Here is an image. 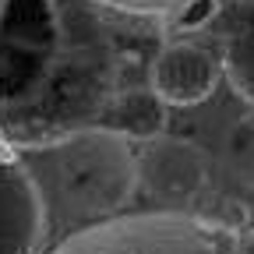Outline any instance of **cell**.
Wrapping results in <instances>:
<instances>
[{
	"instance_id": "cell-1",
	"label": "cell",
	"mask_w": 254,
	"mask_h": 254,
	"mask_svg": "<svg viewBox=\"0 0 254 254\" xmlns=\"http://www.w3.org/2000/svg\"><path fill=\"white\" fill-rule=\"evenodd\" d=\"M46 205V237L53 226H92L113 219L138 190L134 145L113 127H81L57 138L14 145Z\"/></svg>"
},
{
	"instance_id": "cell-2",
	"label": "cell",
	"mask_w": 254,
	"mask_h": 254,
	"mask_svg": "<svg viewBox=\"0 0 254 254\" xmlns=\"http://www.w3.org/2000/svg\"><path fill=\"white\" fill-rule=\"evenodd\" d=\"M50 254H233V226L187 212L113 215L74 230Z\"/></svg>"
},
{
	"instance_id": "cell-3",
	"label": "cell",
	"mask_w": 254,
	"mask_h": 254,
	"mask_svg": "<svg viewBox=\"0 0 254 254\" xmlns=\"http://www.w3.org/2000/svg\"><path fill=\"white\" fill-rule=\"evenodd\" d=\"M134 163H138V190L177 205L194 201L212 177L208 152L190 138H177V134H155L141 141V148L134 152Z\"/></svg>"
},
{
	"instance_id": "cell-4",
	"label": "cell",
	"mask_w": 254,
	"mask_h": 254,
	"mask_svg": "<svg viewBox=\"0 0 254 254\" xmlns=\"http://www.w3.org/2000/svg\"><path fill=\"white\" fill-rule=\"evenodd\" d=\"M46 244V205L14 145L0 134V254H39Z\"/></svg>"
},
{
	"instance_id": "cell-5",
	"label": "cell",
	"mask_w": 254,
	"mask_h": 254,
	"mask_svg": "<svg viewBox=\"0 0 254 254\" xmlns=\"http://www.w3.org/2000/svg\"><path fill=\"white\" fill-rule=\"evenodd\" d=\"M222 81V57L201 43L173 39L155 53L148 67V88L166 106H198Z\"/></svg>"
},
{
	"instance_id": "cell-6",
	"label": "cell",
	"mask_w": 254,
	"mask_h": 254,
	"mask_svg": "<svg viewBox=\"0 0 254 254\" xmlns=\"http://www.w3.org/2000/svg\"><path fill=\"white\" fill-rule=\"evenodd\" d=\"M222 78L254 106V0H230L222 7Z\"/></svg>"
},
{
	"instance_id": "cell-7",
	"label": "cell",
	"mask_w": 254,
	"mask_h": 254,
	"mask_svg": "<svg viewBox=\"0 0 254 254\" xmlns=\"http://www.w3.org/2000/svg\"><path fill=\"white\" fill-rule=\"evenodd\" d=\"M117 127L124 138L131 141H148L155 134H163V124H166V103L159 99L152 88H134V92H124L117 106Z\"/></svg>"
},
{
	"instance_id": "cell-8",
	"label": "cell",
	"mask_w": 254,
	"mask_h": 254,
	"mask_svg": "<svg viewBox=\"0 0 254 254\" xmlns=\"http://www.w3.org/2000/svg\"><path fill=\"white\" fill-rule=\"evenodd\" d=\"M88 4L131 18H187L208 4H219V0H88Z\"/></svg>"
},
{
	"instance_id": "cell-9",
	"label": "cell",
	"mask_w": 254,
	"mask_h": 254,
	"mask_svg": "<svg viewBox=\"0 0 254 254\" xmlns=\"http://www.w3.org/2000/svg\"><path fill=\"white\" fill-rule=\"evenodd\" d=\"M226 163L237 180L254 187V110L244 113L226 134Z\"/></svg>"
},
{
	"instance_id": "cell-10",
	"label": "cell",
	"mask_w": 254,
	"mask_h": 254,
	"mask_svg": "<svg viewBox=\"0 0 254 254\" xmlns=\"http://www.w3.org/2000/svg\"><path fill=\"white\" fill-rule=\"evenodd\" d=\"M233 254H254V226L233 230Z\"/></svg>"
},
{
	"instance_id": "cell-11",
	"label": "cell",
	"mask_w": 254,
	"mask_h": 254,
	"mask_svg": "<svg viewBox=\"0 0 254 254\" xmlns=\"http://www.w3.org/2000/svg\"><path fill=\"white\" fill-rule=\"evenodd\" d=\"M4 7H7V0H0V14H4Z\"/></svg>"
}]
</instances>
